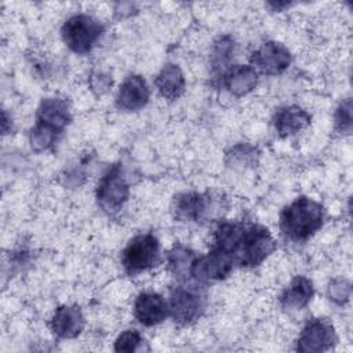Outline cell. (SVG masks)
Listing matches in <instances>:
<instances>
[{
	"instance_id": "18",
	"label": "cell",
	"mask_w": 353,
	"mask_h": 353,
	"mask_svg": "<svg viewBox=\"0 0 353 353\" xmlns=\"http://www.w3.org/2000/svg\"><path fill=\"white\" fill-rule=\"evenodd\" d=\"M154 84L165 99H178L186 88V80L181 68L175 63H167L154 79Z\"/></svg>"
},
{
	"instance_id": "25",
	"label": "cell",
	"mask_w": 353,
	"mask_h": 353,
	"mask_svg": "<svg viewBox=\"0 0 353 353\" xmlns=\"http://www.w3.org/2000/svg\"><path fill=\"white\" fill-rule=\"evenodd\" d=\"M228 157H232V161L234 163L245 165V164H252L255 161V159L258 157V152L251 145L240 143L230 150Z\"/></svg>"
},
{
	"instance_id": "26",
	"label": "cell",
	"mask_w": 353,
	"mask_h": 353,
	"mask_svg": "<svg viewBox=\"0 0 353 353\" xmlns=\"http://www.w3.org/2000/svg\"><path fill=\"white\" fill-rule=\"evenodd\" d=\"M90 84H91V90L94 92H97L98 95H102L110 88L112 77L108 73L102 72V70H97V72L91 73Z\"/></svg>"
},
{
	"instance_id": "9",
	"label": "cell",
	"mask_w": 353,
	"mask_h": 353,
	"mask_svg": "<svg viewBox=\"0 0 353 353\" xmlns=\"http://www.w3.org/2000/svg\"><path fill=\"white\" fill-rule=\"evenodd\" d=\"M250 61L255 70L268 76H276L290 66L291 54L281 43L266 41L251 54Z\"/></svg>"
},
{
	"instance_id": "15",
	"label": "cell",
	"mask_w": 353,
	"mask_h": 353,
	"mask_svg": "<svg viewBox=\"0 0 353 353\" xmlns=\"http://www.w3.org/2000/svg\"><path fill=\"white\" fill-rule=\"evenodd\" d=\"M310 114L296 105H290L279 109L273 117L274 130L280 137H290L310 124Z\"/></svg>"
},
{
	"instance_id": "17",
	"label": "cell",
	"mask_w": 353,
	"mask_h": 353,
	"mask_svg": "<svg viewBox=\"0 0 353 353\" xmlns=\"http://www.w3.org/2000/svg\"><path fill=\"white\" fill-rule=\"evenodd\" d=\"M313 294V283L305 276H295L280 295V302L284 309L301 310L310 302Z\"/></svg>"
},
{
	"instance_id": "20",
	"label": "cell",
	"mask_w": 353,
	"mask_h": 353,
	"mask_svg": "<svg viewBox=\"0 0 353 353\" xmlns=\"http://www.w3.org/2000/svg\"><path fill=\"white\" fill-rule=\"evenodd\" d=\"M58 134H59L58 130L47 124H43L40 121H36V125L30 130V134H29V142L32 149L34 152H43L50 149L55 143Z\"/></svg>"
},
{
	"instance_id": "5",
	"label": "cell",
	"mask_w": 353,
	"mask_h": 353,
	"mask_svg": "<svg viewBox=\"0 0 353 353\" xmlns=\"http://www.w3.org/2000/svg\"><path fill=\"white\" fill-rule=\"evenodd\" d=\"M130 196V188L120 164L112 165L101 178L97 186L99 207L108 214L119 212Z\"/></svg>"
},
{
	"instance_id": "13",
	"label": "cell",
	"mask_w": 353,
	"mask_h": 353,
	"mask_svg": "<svg viewBox=\"0 0 353 353\" xmlns=\"http://www.w3.org/2000/svg\"><path fill=\"white\" fill-rule=\"evenodd\" d=\"M52 332L63 339H72L84 330V316L77 305H62L51 319Z\"/></svg>"
},
{
	"instance_id": "24",
	"label": "cell",
	"mask_w": 353,
	"mask_h": 353,
	"mask_svg": "<svg viewBox=\"0 0 353 353\" xmlns=\"http://www.w3.org/2000/svg\"><path fill=\"white\" fill-rule=\"evenodd\" d=\"M335 127L342 134H350L352 131V102L345 99L335 113Z\"/></svg>"
},
{
	"instance_id": "8",
	"label": "cell",
	"mask_w": 353,
	"mask_h": 353,
	"mask_svg": "<svg viewBox=\"0 0 353 353\" xmlns=\"http://www.w3.org/2000/svg\"><path fill=\"white\" fill-rule=\"evenodd\" d=\"M336 342L334 325L325 319H312L296 339L295 349L303 353H320L331 349Z\"/></svg>"
},
{
	"instance_id": "7",
	"label": "cell",
	"mask_w": 353,
	"mask_h": 353,
	"mask_svg": "<svg viewBox=\"0 0 353 353\" xmlns=\"http://www.w3.org/2000/svg\"><path fill=\"white\" fill-rule=\"evenodd\" d=\"M205 299L193 288L176 287L170 296L168 310L171 317L178 324H190L196 321L204 312Z\"/></svg>"
},
{
	"instance_id": "4",
	"label": "cell",
	"mask_w": 353,
	"mask_h": 353,
	"mask_svg": "<svg viewBox=\"0 0 353 353\" xmlns=\"http://www.w3.org/2000/svg\"><path fill=\"white\" fill-rule=\"evenodd\" d=\"M160 258V243L152 233L132 237L121 252V265L128 274H138L154 268Z\"/></svg>"
},
{
	"instance_id": "1",
	"label": "cell",
	"mask_w": 353,
	"mask_h": 353,
	"mask_svg": "<svg viewBox=\"0 0 353 353\" xmlns=\"http://www.w3.org/2000/svg\"><path fill=\"white\" fill-rule=\"evenodd\" d=\"M324 222L323 205L306 196H301L283 208L280 214V230L296 243L309 240Z\"/></svg>"
},
{
	"instance_id": "23",
	"label": "cell",
	"mask_w": 353,
	"mask_h": 353,
	"mask_svg": "<svg viewBox=\"0 0 353 353\" xmlns=\"http://www.w3.org/2000/svg\"><path fill=\"white\" fill-rule=\"evenodd\" d=\"M328 296L332 302L343 305L350 298V284L345 279H334L328 285Z\"/></svg>"
},
{
	"instance_id": "2",
	"label": "cell",
	"mask_w": 353,
	"mask_h": 353,
	"mask_svg": "<svg viewBox=\"0 0 353 353\" xmlns=\"http://www.w3.org/2000/svg\"><path fill=\"white\" fill-rule=\"evenodd\" d=\"M103 25L88 14H76L65 21L61 29L62 40L76 54L90 52L103 34Z\"/></svg>"
},
{
	"instance_id": "22",
	"label": "cell",
	"mask_w": 353,
	"mask_h": 353,
	"mask_svg": "<svg viewBox=\"0 0 353 353\" xmlns=\"http://www.w3.org/2000/svg\"><path fill=\"white\" fill-rule=\"evenodd\" d=\"M142 342L143 341H142V336H141L139 331L125 330L114 341V350L116 352H128V353H131V352H135Z\"/></svg>"
},
{
	"instance_id": "14",
	"label": "cell",
	"mask_w": 353,
	"mask_h": 353,
	"mask_svg": "<svg viewBox=\"0 0 353 353\" xmlns=\"http://www.w3.org/2000/svg\"><path fill=\"white\" fill-rule=\"evenodd\" d=\"M258 83V72L250 65H233L222 73V85L234 97L251 92Z\"/></svg>"
},
{
	"instance_id": "10",
	"label": "cell",
	"mask_w": 353,
	"mask_h": 353,
	"mask_svg": "<svg viewBox=\"0 0 353 353\" xmlns=\"http://www.w3.org/2000/svg\"><path fill=\"white\" fill-rule=\"evenodd\" d=\"M214 201L210 194L185 192L175 196L172 203L174 216L182 222H203L211 215Z\"/></svg>"
},
{
	"instance_id": "21",
	"label": "cell",
	"mask_w": 353,
	"mask_h": 353,
	"mask_svg": "<svg viewBox=\"0 0 353 353\" xmlns=\"http://www.w3.org/2000/svg\"><path fill=\"white\" fill-rule=\"evenodd\" d=\"M234 51V41L230 36H221L215 40L211 52V66L216 72H222L229 63Z\"/></svg>"
},
{
	"instance_id": "19",
	"label": "cell",
	"mask_w": 353,
	"mask_h": 353,
	"mask_svg": "<svg viewBox=\"0 0 353 353\" xmlns=\"http://www.w3.org/2000/svg\"><path fill=\"white\" fill-rule=\"evenodd\" d=\"M194 252L181 244L174 245L167 255V265L170 272L178 277H185L189 274L192 261L194 259Z\"/></svg>"
},
{
	"instance_id": "11",
	"label": "cell",
	"mask_w": 353,
	"mask_h": 353,
	"mask_svg": "<svg viewBox=\"0 0 353 353\" xmlns=\"http://www.w3.org/2000/svg\"><path fill=\"white\" fill-rule=\"evenodd\" d=\"M170 314L168 305L157 292H141L134 302V316L145 327L160 324Z\"/></svg>"
},
{
	"instance_id": "6",
	"label": "cell",
	"mask_w": 353,
	"mask_h": 353,
	"mask_svg": "<svg viewBox=\"0 0 353 353\" xmlns=\"http://www.w3.org/2000/svg\"><path fill=\"white\" fill-rule=\"evenodd\" d=\"M234 265V259L230 254L212 247L208 254L194 256L189 276L201 283L223 280L232 273Z\"/></svg>"
},
{
	"instance_id": "12",
	"label": "cell",
	"mask_w": 353,
	"mask_h": 353,
	"mask_svg": "<svg viewBox=\"0 0 353 353\" xmlns=\"http://www.w3.org/2000/svg\"><path fill=\"white\" fill-rule=\"evenodd\" d=\"M150 97V91L148 88L146 81L139 74L128 76L120 85L117 97H116V106L121 110L135 112L142 109Z\"/></svg>"
},
{
	"instance_id": "3",
	"label": "cell",
	"mask_w": 353,
	"mask_h": 353,
	"mask_svg": "<svg viewBox=\"0 0 353 353\" xmlns=\"http://www.w3.org/2000/svg\"><path fill=\"white\" fill-rule=\"evenodd\" d=\"M276 248V241L268 228L259 223H247L237 251L236 265L255 268L261 265Z\"/></svg>"
},
{
	"instance_id": "16",
	"label": "cell",
	"mask_w": 353,
	"mask_h": 353,
	"mask_svg": "<svg viewBox=\"0 0 353 353\" xmlns=\"http://www.w3.org/2000/svg\"><path fill=\"white\" fill-rule=\"evenodd\" d=\"M37 121L47 124L59 132L72 121L69 105L62 98H46L37 109Z\"/></svg>"
}]
</instances>
